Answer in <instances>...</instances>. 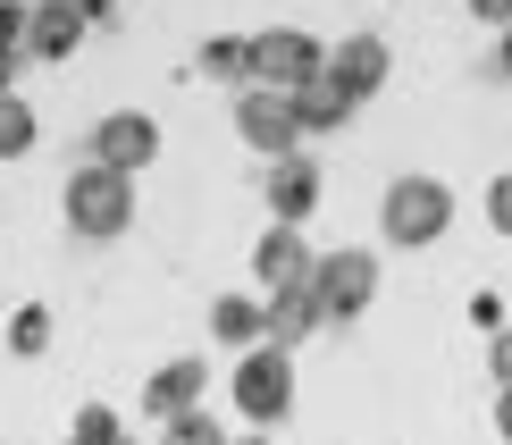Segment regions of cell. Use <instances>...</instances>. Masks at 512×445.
<instances>
[{
	"instance_id": "7a4b0ae2",
	"label": "cell",
	"mask_w": 512,
	"mask_h": 445,
	"mask_svg": "<svg viewBox=\"0 0 512 445\" xmlns=\"http://www.w3.org/2000/svg\"><path fill=\"white\" fill-rule=\"evenodd\" d=\"M445 227H454V194H445L437 177H395L387 202H378V236L395 252H429Z\"/></svg>"
},
{
	"instance_id": "d6986e66",
	"label": "cell",
	"mask_w": 512,
	"mask_h": 445,
	"mask_svg": "<svg viewBox=\"0 0 512 445\" xmlns=\"http://www.w3.org/2000/svg\"><path fill=\"white\" fill-rule=\"evenodd\" d=\"M160 445H236V437H227L210 412H185V420H168V429H160Z\"/></svg>"
},
{
	"instance_id": "9c48e42d",
	"label": "cell",
	"mask_w": 512,
	"mask_h": 445,
	"mask_svg": "<svg viewBox=\"0 0 512 445\" xmlns=\"http://www.w3.org/2000/svg\"><path fill=\"white\" fill-rule=\"evenodd\" d=\"M202 395H210V362L202 353H185V362H168V370H152L143 378V420H185V412H202Z\"/></svg>"
},
{
	"instance_id": "4316f807",
	"label": "cell",
	"mask_w": 512,
	"mask_h": 445,
	"mask_svg": "<svg viewBox=\"0 0 512 445\" xmlns=\"http://www.w3.org/2000/svg\"><path fill=\"white\" fill-rule=\"evenodd\" d=\"M0 93H17V51H0Z\"/></svg>"
},
{
	"instance_id": "ac0fdd59",
	"label": "cell",
	"mask_w": 512,
	"mask_h": 445,
	"mask_svg": "<svg viewBox=\"0 0 512 445\" xmlns=\"http://www.w3.org/2000/svg\"><path fill=\"white\" fill-rule=\"evenodd\" d=\"M9 353H17V362L51 353V311H42V303H17V311H9Z\"/></svg>"
},
{
	"instance_id": "f546056e",
	"label": "cell",
	"mask_w": 512,
	"mask_h": 445,
	"mask_svg": "<svg viewBox=\"0 0 512 445\" xmlns=\"http://www.w3.org/2000/svg\"><path fill=\"white\" fill-rule=\"evenodd\" d=\"M118 445H135V437H118Z\"/></svg>"
},
{
	"instance_id": "5b68a950",
	"label": "cell",
	"mask_w": 512,
	"mask_h": 445,
	"mask_svg": "<svg viewBox=\"0 0 512 445\" xmlns=\"http://www.w3.org/2000/svg\"><path fill=\"white\" fill-rule=\"evenodd\" d=\"M236 135H244L261 160L303 152V118H294V93H277V84H244V93H236Z\"/></svg>"
},
{
	"instance_id": "4dcf8cb0",
	"label": "cell",
	"mask_w": 512,
	"mask_h": 445,
	"mask_svg": "<svg viewBox=\"0 0 512 445\" xmlns=\"http://www.w3.org/2000/svg\"><path fill=\"white\" fill-rule=\"evenodd\" d=\"M59 445H76V437H59Z\"/></svg>"
},
{
	"instance_id": "1f68e13d",
	"label": "cell",
	"mask_w": 512,
	"mask_h": 445,
	"mask_svg": "<svg viewBox=\"0 0 512 445\" xmlns=\"http://www.w3.org/2000/svg\"><path fill=\"white\" fill-rule=\"evenodd\" d=\"M504 445H512V437H504Z\"/></svg>"
},
{
	"instance_id": "44dd1931",
	"label": "cell",
	"mask_w": 512,
	"mask_h": 445,
	"mask_svg": "<svg viewBox=\"0 0 512 445\" xmlns=\"http://www.w3.org/2000/svg\"><path fill=\"white\" fill-rule=\"evenodd\" d=\"M479 210H487V227H496V236H512V168H504V177H487Z\"/></svg>"
},
{
	"instance_id": "7c38bea8",
	"label": "cell",
	"mask_w": 512,
	"mask_h": 445,
	"mask_svg": "<svg viewBox=\"0 0 512 445\" xmlns=\"http://www.w3.org/2000/svg\"><path fill=\"white\" fill-rule=\"evenodd\" d=\"M84 34H93V17H84L76 0H34L26 9V51L34 59H76Z\"/></svg>"
},
{
	"instance_id": "8992f818",
	"label": "cell",
	"mask_w": 512,
	"mask_h": 445,
	"mask_svg": "<svg viewBox=\"0 0 512 445\" xmlns=\"http://www.w3.org/2000/svg\"><path fill=\"white\" fill-rule=\"evenodd\" d=\"M328 68V42L303 34V26H269L252 34V84H277V93H294V84H311Z\"/></svg>"
},
{
	"instance_id": "ba28073f",
	"label": "cell",
	"mask_w": 512,
	"mask_h": 445,
	"mask_svg": "<svg viewBox=\"0 0 512 445\" xmlns=\"http://www.w3.org/2000/svg\"><path fill=\"white\" fill-rule=\"evenodd\" d=\"M311 269H319V252L303 244V227L269 219V236L252 244V286H261V294H277V286H311Z\"/></svg>"
},
{
	"instance_id": "277c9868",
	"label": "cell",
	"mask_w": 512,
	"mask_h": 445,
	"mask_svg": "<svg viewBox=\"0 0 512 445\" xmlns=\"http://www.w3.org/2000/svg\"><path fill=\"white\" fill-rule=\"evenodd\" d=\"M311 294H319V311H328V328L361 320V311L378 303V252H361V244H336V252H319V269H311Z\"/></svg>"
},
{
	"instance_id": "f1b7e54d",
	"label": "cell",
	"mask_w": 512,
	"mask_h": 445,
	"mask_svg": "<svg viewBox=\"0 0 512 445\" xmlns=\"http://www.w3.org/2000/svg\"><path fill=\"white\" fill-rule=\"evenodd\" d=\"M236 445H277V429H252V437H236Z\"/></svg>"
},
{
	"instance_id": "603a6c76",
	"label": "cell",
	"mask_w": 512,
	"mask_h": 445,
	"mask_svg": "<svg viewBox=\"0 0 512 445\" xmlns=\"http://www.w3.org/2000/svg\"><path fill=\"white\" fill-rule=\"evenodd\" d=\"M487 378H496V387H512V328L487 336Z\"/></svg>"
},
{
	"instance_id": "4fadbf2b",
	"label": "cell",
	"mask_w": 512,
	"mask_h": 445,
	"mask_svg": "<svg viewBox=\"0 0 512 445\" xmlns=\"http://www.w3.org/2000/svg\"><path fill=\"white\" fill-rule=\"evenodd\" d=\"M210 345H227V353L269 345V303L261 294H219V303H210Z\"/></svg>"
},
{
	"instance_id": "cb8c5ba5",
	"label": "cell",
	"mask_w": 512,
	"mask_h": 445,
	"mask_svg": "<svg viewBox=\"0 0 512 445\" xmlns=\"http://www.w3.org/2000/svg\"><path fill=\"white\" fill-rule=\"evenodd\" d=\"M479 76H496V84H512V26L496 34V59H487V68H479Z\"/></svg>"
},
{
	"instance_id": "d4e9b609",
	"label": "cell",
	"mask_w": 512,
	"mask_h": 445,
	"mask_svg": "<svg viewBox=\"0 0 512 445\" xmlns=\"http://www.w3.org/2000/svg\"><path fill=\"white\" fill-rule=\"evenodd\" d=\"M471 17H479V26H496V34H504V26H512V0H471Z\"/></svg>"
},
{
	"instance_id": "7402d4cb",
	"label": "cell",
	"mask_w": 512,
	"mask_h": 445,
	"mask_svg": "<svg viewBox=\"0 0 512 445\" xmlns=\"http://www.w3.org/2000/svg\"><path fill=\"white\" fill-rule=\"evenodd\" d=\"M26 9L34 0H0V51H26Z\"/></svg>"
},
{
	"instance_id": "6da1fadb",
	"label": "cell",
	"mask_w": 512,
	"mask_h": 445,
	"mask_svg": "<svg viewBox=\"0 0 512 445\" xmlns=\"http://www.w3.org/2000/svg\"><path fill=\"white\" fill-rule=\"evenodd\" d=\"M59 202H68V236H84V244H118L126 227H135V177H126V168L76 160Z\"/></svg>"
},
{
	"instance_id": "52a82bcc",
	"label": "cell",
	"mask_w": 512,
	"mask_h": 445,
	"mask_svg": "<svg viewBox=\"0 0 512 445\" xmlns=\"http://www.w3.org/2000/svg\"><path fill=\"white\" fill-rule=\"evenodd\" d=\"M84 160H101V168H126V177H143V168L160 160V126L143 118V110H110L93 126V143H84Z\"/></svg>"
},
{
	"instance_id": "484cf974",
	"label": "cell",
	"mask_w": 512,
	"mask_h": 445,
	"mask_svg": "<svg viewBox=\"0 0 512 445\" xmlns=\"http://www.w3.org/2000/svg\"><path fill=\"white\" fill-rule=\"evenodd\" d=\"M496 429L512 437V387H496Z\"/></svg>"
},
{
	"instance_id": "2e32d148",
	"label": "cell",
	"mask_w": 512,
	"mask_h": 445,
	"mask_svg": "<svg viewBox=\"0 0 512 445\" xmlns=\"http://www.w3.org/2000/svg\"><path fill=\"white\" fill-rule=\"evenodd\" d=\"M194 68L210 84H236V93H244V84H252V34H210L202 51H194Z\"/></svg>"
},
{
	"instance_id": "83f0119b",
	"label": "cell",
	"mask_w": 512,
	"mask_h": 445,
	"mask_svg": "<svg viewBox=\"0 0 512 445\" xmlns=\"http://www.w3.org/2000/svg\"><path fill=\"white\" fill-rule=\"evenodd\" d=\"M76 9H84V17H110V9H118V0H76Z\"/></svg>"
},
{
	"instance_id": "8fae6325",
	"label": "cell",
	"mask_w": 512,
	"mask_h": 445,
	"mask_svg": "<svg viewBox=\"0 0 512 445\" xmlns=\"http://www.w3.org/2000/svg\"><path fill=\"white\" fill-rule=\"evenodd\" d=\"M328 76L345 84L353 101H370V93H387V76H395V51H387L378 34H345V42L328 51Z\"/></svg>"
},
{
	"instance_id": "9a60e30c",
	"label": "cell",
	"mask_w": 512,
	"mask_h": 445,
	"mask_svg": "<svg viewBox=\"0 0 512 445\" xmlns=\"http://www.w3.org/2000/svg\"><path fill=\"white\" fill-rule=\"evenodd\" d=\"M261 303H269V345H303V336L311 328H328V311H319V294L311 286H277V294H261Z\"/></svg>"
},
{
	"instance_id": "3957f363",
	"label": "cell",
	"mask_w": 512,
	"mask_h": 445,
	"mask_svg": "<svg viewBox=\"0 0 512 445\" xmlns=\"http://www.w3.org/2000/svg\"><path fill=\"white\" fill-rule=\"evenodd\" d=\"M227 395H236L244 429H277V420L294 412V353H286V345H252V353H236Z\"/></svg>"
},
{
	"instance_id": "30bf717a",
	"label": "cell",
	"mask_w": 512,
	"mask_h": 445,
	"mask_svg": "<svg viewBox=\"0 0 512 445\" xmlns=\"http://www.w3.org/2000/svg\"><path fill=\"white\" fill-rule=\"evenodd\" d=\"M261 202H269V219L303 227L311 210H319V160H311V152H286V160H269V185H261Z\"/></svg>"
},
{
	"instance_id": "5bb4252c",
	"label": "cell",
	"mask_w": 512,
	"mask_h": 445,
	"mask_svg": "<svg viewBox=\"0 0 512 445\" xmlns=\"http://www.w3.org/2000/svg\"><path fill=\"white\" fill-rule=\"evenodd\" d=\"M353 110H361V101H353L328 68H319L311 84H294V118H303V135H345V118H353Z\"/></svg>"
},
{
	"instance_id": "ffe728a7",
	"label": "cell",
	"mask_w": 512,
	"mask_h": 445,
	"mask_svg": "<svg viewBox=\"0 0 512 445\" xmlns=\"http://www.w3.org/2000/svg\"><path fill=\"white\" fill-rule=\"evenodd\" d=\"M76 445H118L126 429H118V412L110 404H76V429H68Z\"/></svg>"
},
{
	"instance_id": "e0dca14e",
	"label": "cell",
	"mask_w": 512,
	"mask_h": 445,
	"mask_svg": "<svg viewBox=\"0 0 512 445\" xmlns=\"http://www.w3.org/2000/svg\"><path fill=\"white\" fill-rule=\"evenodd\" d=\"M34 135H42V126H34V101H26V93H0V160H26Z\"/></svg>"
}]
</instances>
